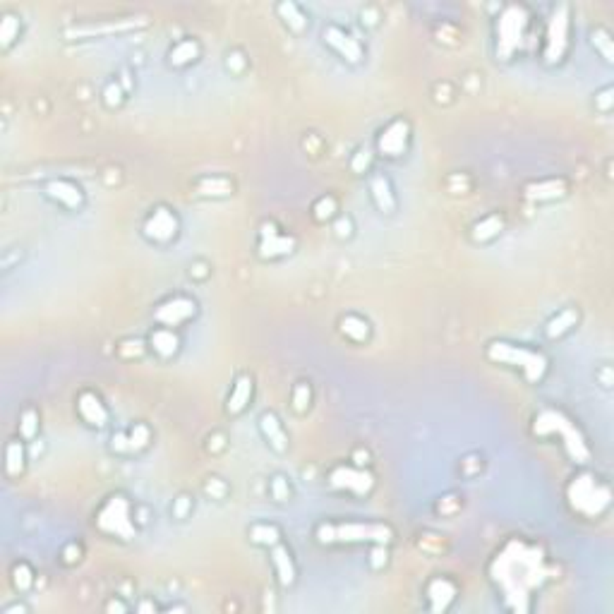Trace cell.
<instances>
[{
  "label": "cell",
  "mask_w": 614,
  "mask_h": 614,
  "mask_svg": "<svg viewBox=\"0 0 614 614\" xmlns=\"http://www.w3.org/2000/svg\"><path fill=\"white\" fill-rule=\"evenodd\" d=\"M602 386H612V379H610V367H605V370H602Z\"/></svg>",
  "instance_id": "obj_50"
},
{
  "label": "cell",
  "mask_w": 614,
  "mask_h": 614,
  "mask_svg": "<svg viewBox=\"0 0 614 614\" xmlns=\"http://www.w3.org/2000/svg\"><path fill=\"white\" fill-rule=\"evenodd\" d=\"M77 410L79 415H82V420L92 427H103L106 422H108V410H106V406L101 404V399H99L97 394H92V391L79 394Z\"/></svg>",
  "instance_id": "obj_15"
},
{
  "label": "cell",
  "mask_w": 614,
  "mask_h": 614,
  "mask_svg": "<svg viewBox=\"0 0 614 614\" xmlns=\"http://www.w3.org/2000/svg\"><path fill=\"white\" fill-rule=\"evenodd\" d=\"M195 312H197L195 300L178 295V298L166 300L164 305L156 307L154 319L159 321V324H164V326H178V324H183V321H188L190 317H195Z\"/></svg>",
  "instance_id": "obj_13"
},
{
  "label": "cell",
  "mask_w": 614,
  "mask_h": 614,
  "mask_svg": "<svg viewBox=\"0 0 614 614\" xmlns=\"http://www.w3.org/2000/svg\"><path fill=\"white\" fill-rule=\"evenodd\" d=\"M564 190L562 183H557V180H550V183H540V185H533V188H528V197L531 199H555L559 197Z\"/></svg>",
  "instance_id": "obj_34"
},
{
  "label": "cell",
  "mask_w": 614,
  "mask_h": 614,
  "mask_svg": "<svg viewBox=\"0 0 614 614\" xmlns=\"http://www.w3.org/2000/svg\"><path fill=\"white\" fill-rule=\"evenodd\" d=\"M394 533L384 523H324L317 528L319 542H375L389 545Z\"/></svg>",
  "instance_id": "obj_4"
},
{
  "label": "cell",
  "mask_w": 614,
  "mask_h": 614,
  "mask_svg": "<svg viewBox=\"0 0 614 614\" xmlns=\"http://www.w3.org/2000/svg\"><path fill=\"white\" fill-rule=\"evenodd\" d=\"M370 192L372 199H375L377 209L384 211V214H394L396 211V197H394V190H391L389 180L384 175H375L370 180Z\"/></svg>",
  "instance_id": "obj_20"
},
{
  "label": "cell",
  "mask_w": 614,
  "mask_h": 614,
  "mask_svg": "<svg viewBox=\"0 0 614 614\" xmlns=\"http://www.w3.org/2000/svg\"><path fill=\"white\" fill-rule=\"evenodd\" d=\"M17 37H19V17L3 14V19H0V43H3V48L12 46V41Z\"/></svg>",
  "instance_id": "obj_31"
},
{
  "label": "cell",
  "mask_w": 614,
  "mask_h": 614,
  "mask_svg": "<svg viewBox=\"0 0 614 614\" xmlns=\"http://www.w3.org/2000/svg\"><path fill=\"white\" fill-rule=\"evenodd\" d=\"M566 46H568V5L562 3L555 8L550 24H547V41H545V53H542L545 55V63L547 65L562 63Z\"/></svg>",
  "instance_id": "obj_8"
},
{
  "label": "cell",
  "mask_w": 614,
  "mask_h": 614,
  "mask_svg": "<svg viewBox=\"0 0 614 614\" xmlns=\"http://www.w3.org/2000/svg\"><path fill=\"white\" fill-rule=\"evenodd\" d=\"M149 344H152L154 353L161 355V358H170V355L178 353L180 348V339L173 329L168 326H161V329H154L152 336H149Z\"/></svg>",
  "instance_id": "obj_21"
},
{
  "label": "cell",
  "mask_w": 614,
  "mask_h": 614,
  "mask_svg": "<svg viewBox=\"0 0 614 614\" xmlns=\"http://www.w3.org/2000/svg\"><path fill=\"white\" fill-rule=\"evenodd\" d=\"M103 101H106V106H110V108L123 101V89H120V84L110 82L108 87L103 89Z\"/></svg>",
  "instance_id": "obj_41"
},
{
  "label": "cell",
  "mask_w": 614,
  "mask_h": 614,
  "mask_svg": "<svg viewBox=\"0 0 614 614\" xmlns=\"http://www.w3.org/2000/svg\"><path fill=\"white\" fill-rule=\"evenodd\" d=\"M307 406H310V386L307 384H298L293 391V408L298 413H305Z\"/></svg>",
  "instance_id": "obj_38"
},
{
  "label": "cell",
  "mask_w": 614,
  "mask_h": 614,
  "mask_svg": "<svg viewBox=\"0 0 614 614\" xmlns=\"http://www.w3.org/2000/svg\"><path fill=\"white\" fill-rule=\"evenodd\" d=\"M487 358L492 362H499V365H509V367L521 370L523 377H526L531 384H537L547 372L545 355L537 353V350L523 348V346L506 344V341H495V344H490V348H487Z\"/></svg>",
  "instance_id": "obj_3"
},
{
  "label": "cell",
  "mask_w": 614,
  "mask_h": 614,
  "mask_svg": "<svg viewBox=\"0 0 614 614\" xmlns=\"http://www.w3.org/2000/svg\"><path fill=\"white\" fill-rule=\"evenodd\" d=\"M329 485L336 487V490H348L353 495H367L375 485V477L362 468L339 466L329 473Z\"/></svg>",
  "instance_id": "obj_9"
},
{
  "label": "cell",
  "mask_w": 614,
  "mask_h": 614,
  "mask_svg": "<svg viewBox=\"0 0 614 614\" xmlns=\"http://www.w3.org/2000/svg\"><path fill=\"white\" fill-rule=\"evenodd\" d=\"M178 216L166 206H159L149 214V219L144 221V235L154 243H168L178 235Z\"/></svg>",
  "instance_id": "obj_10"
},
{
  "label": "cell",
  "mask_w": 614,
  "mask_h": 614,
  "mask_svg": "<svg viewBox=\"0 0 614 614\" xmlns=\"http://www.w3.org/2000/svg\"><path fill=\"white\" fill-rule=\"evenodd\" d=\"M14 612H27L24 605H12V607H5V614H14Z\"/></svg>",
  "instance_id": "obj_51"
},
{
  "label": "cell",
  "mask_w": 614,
  "mask_h": 614,
  "mask_svg": "<svg viewBox=\"0 0 614 614\" xmlns=\"http://www.w3.org/2000/svg\"><path fill=\"white\" fill-rule=\"evenodd\" d=\"M12 583L14 588H17L19 593L29 591L34 583V576H32V568L27 566V564H17V566L12 568Z\"/></svg>",
  "instance_id": "obj_36"
},
{
  "label": "cell",
  "mask_w": 614,
  "mask_h": 614,
  "mask_svg": "<svg viewBox=\"0 0 614 614\" xmlns=\"http://www.w3.org/2000/svg\"><path fill=\"white\" fill-rule=\"evenodd\" d=\"M250 540L255 545H264V547H274L281 542V533L276 526H266V523H257V526L250 528Z\"/></svg>",
  "instance_id": "obj_29"
},
{
  "label": "cell",
  "mask_w": 614,
  "mask_h": 614,
  "mask_svg": "<svg viewBox=\"0 0 614 614\" xmlns=\"http://www.w3.org/2000/svg\"><path fill=\"white\" fill-rule=\"evenodd\" d=\"M106 610H108V612H125V605H123V602H118V600H110L108 605H106Z\"/></svg>",
  "instance_id": "obj_49"
},
{
  "label": "cell",
  "mask_w": 614,
  "mask_h": 614,
  "mask_svg": "<svg viewBox=\"0 0 614 614\" xmlns=\"http://www.w3.org/2000/svg\"><path fill=\"white\" fill-rule=\"evenodd\" d=\"M206 492H209V495H214V497H224V492H226V487L221 485L219 480H211L209 485H206Z\"/></svg>",
  "instance_id": "obj_47"
},
{
  "label": "cell",
  "mask_w": 614,
  "mask_h": 614,
  "mask_svg": "<svg viewBox=\"0 0 614 614\" xmlns=\"http://www.w3.org/2000/svg\"><path fill=\"white\" fill-rule=\"evenodd\" d=\"M566 497H568V504L588 518L600 516V513L610 506V499H612L610 487L602 485L597 477L588 475V473L573 477L566 490Z\"/></svg>",
  "instance_id": "obj_5"
},
{
  "label": "cell",
  "mask_w": 614,
  "mask_h": 614,
  "mask_svg": "<svg viewBox=\"0 0 614 614\" xmlns=\"http://www.w3.org/2000/svg\"><path fill=\"white\" fill-rule=\"evenodd\" d=\"M5 468H8V475H19L24 468V446L19 442H10L8 449H5Z\"/></svg>",
  "instance_id": "obj_30"
},
{
  "label": "cell",
  "mask_w": 614,
  "mask_h": 614,
  "mask_svg": "<svg viewBox=\"0 0 614 614\" xmlns=\"http://www.w3.org/2000/svg\"><path fill=\"white\" fill-rule=\"evenodd\" d=\"M492 581L504 595L506 607L513 612H528L533 591L542 586L547 576L542 552L523 540H511L495 557L490 566Z\"/></svg>",
  "instance_id": "obj_1"
},
{
  "label": "cell",
  "mask_w": 614,
  "mask_h": 614,
  "mask_svg": "<svg viewBox=\"0 0 614 614\" xmlns=\"http://www.w3.org/2000/svg\"><path fill=\"white\" fill-rule=\"evenodd\" d=\"M250 396H252V379L250 377H240L238 382L233 384V389H230V396H228V413H240L245 408V406L250 404Z\"/></svg>",
  "instance_id": "obj_23"
},
{
  "label": "cell",
  "mask_w": 614,
  "mask_h": 614,
  "mask_svg": "<svg viewBox=\"0 0 614 614\" xmlns=\"http://www.w3.org/2000/svg\"><path fill=\"white\" fill-rule=\"evenodd\" d=\"M228 68H233V70H240V68H243V55H240V53L228 55Z\"/></svg>",
  "instance_id": "obj_48"
},
{
  "label": "cell",
  "mask_w": 614,
  "mask_h": 614,
  "mask_svg": "<svg viewBox=\"0 0 614 614\" xmlns=\"http://www.w3.org/2000/svg\"><path fill=\"white\" fill-rule=\"evenodd\" d=\"M279 14H281V19H284L286 24H288L290 29H293V32H303V29L307 27V17L303 14V10L298 8V5L295 3H279Z\"/></svg>",
  "instance_id": "obj_27"
},
{
  "label": "cell",
  "mask_w": 614,
  "mask_h": 614,
  "mask_svg": "<svg viewBox=\"0 0 614 614\" xmlns=\"http://www.w3.org/2000/svg\"><path fill=\"white\" fill-rule=\"evenodd\" d=\"M454 597H456V586L449 581V578H435V581L427 586V600H430L432 612L449 610Z\"/></svg>",
  "instance_id": "obj_17"
},
{
  "label": "cell",
  "mask_w": 614,
  "mask_h": 614,
  "mask_svg": "<svg viewBox=\"0 0 614 614\" xmlns=\"http://www.w3.org/2000/svg\"><path fill=\"white\" fill-rule=\"evenodd\" d=\"M535 435L542 437H550V435H559L562 437V444L566 449V454L571 456L576 463H586L591 459V449H588L586 439L583 435L578 432V427L568 420L566 415L557 410H542L540 415L535 417V425H533Z\"/></svg>",
  "instance_id": "obj_2"
},
{
  "label": "cell",
  "mask_w": 614,
  "mask_h": 614,
  "mask_svg": "<svg viewBox=\"0 0 614 614\" xmlns=\"http://www.w3.org/2000/svg\"><path fill=\"white\" fill-rule=\"evenodd\" d=\"M324 41L329 43L331 48H334L336 53L341 55L344 60H348V63H360L362 60V46L358 39H353L348 32H344V29L339 27H326L324 29Z\"/></svg>",
  "instance_id": "obj_14"
},
{
  "label": "cell",
  "mask_w": 614,
  "mask_h": 614,
  "mask_svg": "<svg viewBox=\"0 0 614 614\" xmlns=\"http://www.w3.org/2000/svg\"><path fill=\"white\" fill-rule=\"evenodd\" d=\"M149 610H156V607L149 605V602H142V605H139V612H149Z\"/></svg>",
  "instance_id": "obj_52"
},
{
  "label": "cell",
  "mask_w": 614,
  "mask_h": 614,
  "mask_svg": "<svg viewBox=\"0 0 614 614\" xmlns=\"http://www.w3.org/2000/svg\"><path fill=\"white\" fill-rule=\"evenodd\" d=\"M341 331L353 341H365L370 336V324L358 315H346L341 319Z\"/></svg>",
  "instance_id": "obj_28"
},
{
  "label": "cell",
  "mask_w": 614,
  "mask_h": 614,
  "mask_svg": "<svg viewBox=\"0 0 614 614\" xmlns=\"http://www.w3.org/2000/svg\"><path fill=\"white\" fill-rule=\"evenodd\" d=\"M295 250V240L276 230L274 224H264L259 230V257L276 259V257L290 255Z\"/></svg>",
  "instance_id": "obj_11"
},
{
  "label": "cell",
  "mask_w": 614,
  "mask_h": 614,
  "mask_svg": "<svg viewBox=\"0 0 614 614\" xmlns=\"http://www.w3.org/2000/svg\"><path fill=\"white\" fill-rule=\"evenodd\" d=\"M408 139H410L408 123H406V120H394V123L382 130L379 139H377V149L384 156H401L408 149Z\"/></svg>",
  "instance_id": "obj_12"
},
{
  "label": "cell",
  "mask_w": 614,
  "mask_h": 614,
  "mask_svg": "<svg viewBox=\"0 0 614 614\" xmlns=\"http://www.w3.org/2000/svg\"><path fill=\"white\" fill-rule=\"evenodd\" d=\"M259 430L274 451L284 454V451L288 449V437H286L284 425H281L279 417H276L274 413H264V415L259 417Z\"/></svg>",
  "instance_id": "obj_18"
},
{
  "label": "cell",
  "mask_w": 614,
  "mask_h": 614,
  "mask_svg": "<svg viewBox=\"0 0 614 614\" xmlns=\"http://www.w3.org/2000/svg\"><path fill=\"white\" fill-rule=\"evenodd\" d=\"M370 164H372V154L367 152V149H360V152L353 156V161H350V168H353L355 173H365V170L370 168Z\"/></svg>",
  "instance_id": "obj_42"
},
{
  "label": "cell",
  "mask_w": 614,
  "mask_h": 614,
  "mask_svg": "<svg viewBox=\"0 0 614 614\" xmlns=\"http://www.w3.org/2000/svg\"><path fill=\"white\" fill-rule=\"evenodd\" d=\"M528 14L521 5H509L497 19V58L509 60L516 48H521L526 37Z\"/></svg>",
  "instance_id": "obj_7"
},
{
  "label": "cell",
  "mask_w": 614,
  "mask_h": 614,
  "mask_svg": "<svg viewBox=\"0 0 614 614\" xmlns=\"http://www.w3.org/2000/svg\"><path fill=\"white\" fill-rule=\"evenodd\" d=\"M37 432H39V415L37 410L27 408L22 413V417H19V435H22L24 439H34Z\"/></svg>",
  "instance_id": "obj_35"
},
{
  "label": "cell",
  "mask_w": 614,
  "mask_h": 614,
  "mask_svg": "<svg viewBox=\"0 0 614 614\" xmlns=\"http://www.w3.org/2000/svg\"><path fill=\"white\" fill-rule=\"evenodd\" d=\"M336 235H339V238H348L350 235V228H353V226H350V221L348 219H339L336 221Z\"/></svg>",
  "instance_id": "obj_46"
},
{
  "label": "cell",
  "mask_w": 614,
  "mask_h": 614,
  "mask_svg": "<svg viewBox=\"0 0 614 614\" xmlns=\"http://www.w3.org/2000/svg\"><path fill=\"white\" fill-rule=\"evenodd\" d=\"M386 557H389V552H386V545H377L375 550L370 552V564L375 568H379V566H384V564H386Z\"/></svg>",
  "instance_id": "obj_44"
},
{
  "label": "cell",
  "mask_w": 614,
  "mask_h": 614,
  "mask_svg": "<svg viewBox=\"0 0 614 614\" xmlns=\"http://www.w3.org/2000/svg\"><path fill=\"white\" fill-rule=\"evenodd\" d=\"M271 495H274V499H279V502L288 499L290 487H288V482H286V477L276 475L274 480H271Z\"/></svg>",
  "instance_id": "obj_39"
},
{
  "label": "cell",
  "mask_w": 614,
  "mask_h": 614,
  "mask_svg": "<svg viewBox=\"0 0 614 614\" xmlns=\"http://www.w3.org/2000/svg\"><path fill=\"white\" fill-rule=\"evenodd\" d=\"M144 19L139 17H130V19H120V22L113 24H103V27H75L68 32V37H94V34H108V32H125V29H132V27H142Z\"/></svg>",
  "instance_id": "obj_22"
},
{
  "label": "cell",
  "mask_w": 614,
  "mask_h": 614,
  "mask_svg": "<svg viewBox=\"0 0 614 614\" xmlns=\"http://www.w3.org/2000/svg\"><path fill=\"white\" fill-rule=\"evenodd\" d=\"M46 195L51 199H55V202L68 206V209H79L84 202L82 190L75 183H70V180H51V183L46 185Z\"/></svg>",
  "instance_id": "obj_16"
},
{
  "label": "cell",
  "mask_w": 614,
  "mask_h": 614,
  "mask_svg": "<svg viewBox=\"0 0 614 614\" xmlns=\"http://www.w3.org/2000/svg\"><path fill=\"white\" fill-rule=\"evenodd\" d=\"M190 509H192V502H190V497H178L173 504V516L175 518H185L190 513Z\"/></svg>",
  "instance_id": "obj_45"
},
{
  "label": "cell",
  "mask_w": 614,
  "mask_h": 614,
  "mask_svg": "<svg viewBox=\"0 0 614 614\" xmlns=\"http://www.w3.org/2000/svg\"><path fill=\"white\" fill-rule=\"evenodd\" d=\"M614 89L612 87H607V89H602L600 94H595V108L597 110H602V113H610L612 110V103H614Z\"/></svg>",
  "instance_id": "obj_40"
},
{
  "label": "cell",
  "mask_w": 614,
  "mask_h": 614,
  "mask_svg": "<svg viewBox=\"0 0 614 614\" xmlns=\"http://www.w3.org/2000/svg\"><path fill=\"white\" fill-rule=\"evenodd\" d=\"M97 528L106 535L120 537V540H132L137 535V528L132 521V504L123 495H113L106 499V504L97 513Z\"/></svg>",
  "instance_id": "obj_6"
},
{
  "label": "cell",
  "mask_w": 614,
  "mask_h": 614,
  "mask_svg": "<svg viewBox=\"0 0 614 614\" xmlns=\"http://www.w3.org/2000/svg\"><path fill=\"white\" fill-rule=\"evenodd\" d=\"M197 55H199V43L192 41V39H183V41H178L173 48H170L168 60H170V65L180 68V65H188V63H192V60H197Z\"/></svg>",
  "instance_id": "obj_25"
},
{
  "label": "cell",
  "mask_w": 614,
  "mask_h": 614,
  "mask_svg": "<svg viewBox=\"0 0 614 614\" xmlns=\"http://www.w3.org/2000/svg\"><path fill=\"white\" fill-rule=\"evenodd\" d=\"M591 41H593V46H595V51L600 53L607 63H612V60H614V43H612L610 32H607V29H595V32L591 34Z\"/></svg>",
  "instance_id": "obj_32"
},
{
  "label": "cell",
  "mask_w": 614,
  "mask_h": 614,
  "mask_svg": "<svg viewBox=\"0 0 614 614\" xmlns=\"http://www.w3.org/2000/svg\"><path fill=\"white\" fill-rule=\"evenodd\" d=\"M334 209H336L334 199H331V197H321L319 202L315 204V216L319 221H324V219H329V216L334 214Z\"/></svg>",
  "instance_id": "obj_43"
},
{
  "label": "cell",
  "mask_w": 614,
  "mask_h": 614,
  "mask_svg": "<svg viewBox=\"0 0 614 614\" xmlns=\"http://www.w3.org/2000/svg\"><path fill=\"white\" fill-rule=\"evenodd\" d=\"M271 564H274L281 586H290V583L295 581V564H293V557H290L288 547H284L281 542L271 547Z\"/></svg>",
  "instance_id": "obj_19"
},
{
  "label": "cell",
  "mask_w": 614,
  "mask_h": 614,
  "mask_svg": "<svg viewBox=\"0 0 614 614\" xmlns=\"http://www.w3.org/2000/svg\"><path fill=\"white\" fill-rule=\"evenodd\" d=\"M233 185L226 178H204L199 183V195H211V197H224V195H230Z\"/></svg>",
  "instance_id": "obj_33"
},
{
  "label": "cell",
  "mask_w": 614,
  "mask_h": 614,
  "mask_svg": "<svg viewBox=\"0 0 614 614\" xmlns=\"http://www.w3.org/2000/svg\"><path fill=\"white\" fill-rule=\"evenodd\" d=\"M576 321H578V312L573 310V307H568V310H562L559 315L552 317V319L547 321V329H545L547 339H559V336L566 334L571 326H576Z\"/></svg>",
  "instance_id": "obj_24"
},
{
  "label": "cell",
  "mask_w": 614,
  "mask_h": 614,
  "mask_svg": "<svg viewBox=\"0 0 614 614\" xmlns=\"http://www.w3.org/2000/svg\"><path fill=\"white\" fill-rule=\"evenodd\" d=\"M128 439H130V451H132V449H144V446H147V442H149V430L144 425H135L132 432L128 435Z\"/></svg>",
  "instance_id": "obj_37"
},
{
  "label": "cell",
  "mask_w": 614,
  "mask_h": 614,
  "mask_svg": "<svg viewBox=\"0 0 614 614\" xmlns=\"http://www.w3.org/2000/svg\"><path fill=\"white\" fill-rule=\"evenodd\" d=\"M502 226H504V221H502L497 214L487 216V219H482L480 224H475V228H473V240H475V243H487V240H492L495 235H499Z\"/></svg>",
  "instance_id": "obj_26"
}]
</instances>
